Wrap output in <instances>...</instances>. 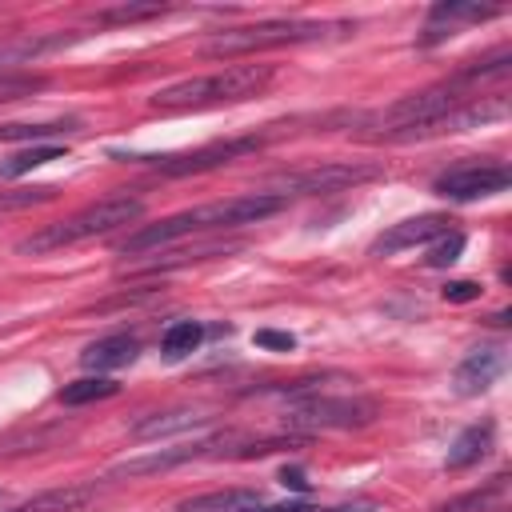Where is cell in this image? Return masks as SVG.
Segmentation results:
<instances>
[{"label":"cell","mask_w":512,"mask_h":512,"mask_svg":"<svg viewBox=\"0 0 512 512\" xmlns=\"http://www.w3.org/2000/svg\"><path fill=\"white\" fill-rule=\"evenodd\" d=\"M88 500H96V484H64V488H48L8 512H80Z\"/></svg>","instance_id":"17"},{"label":"cell","mask_w":512,"mask_h":512,"mask_svg":"<svg viewBox=\"0 0 512 512\" xmlns=\"http://www.w3.org/2000/svg\"><path fill=\"white\" fill-rule=\"evenodd\" d=\"M60 156H64L60 148H24V152H16L0 164V176H20V172H32V168H40L48 160H60Z\"/></svg>","instance_id":"23"},{"label":"cell","mask_w":512,"mask_h":512,"mask_svg":"<svg viewBox=\"0 0 512 512\" xmlns=\"http://www.w3.org/2000/svg\"><path fill=\"white\" fill-rule=\"evenodd\" d=\"M200 340H204V328H200L196 320H176V324L160 336V352H164L168 360H184L188 352L200 348Z\"/></svg>","instance_id":"21"},{"label":"cell","mask_w":512,"mask_h":512,"mask_svg":"<svg viewBox=\"0 0 512 512\" xmlns=\"http://www.w3.org/2000/svg\"><path fill=\"white\" fill-rule=\"evenodd\" d=\"M508 168L500 160H480V164H460L448 168L444 176H436V192L444 200H480V196H496L508 188Z\"/></svg>","instance_id":"7"},{"label":"cell","mask_w":512,"mask_h":512,"mask_svg":"<svg viewBox=\"0 0 512 512\" xmlns=\"http://www.w3.org/2000/svg\"><path fill=\"white\" fill-rule=\"evenodd\" d=\"M60 44H64L60 36H4L0 40V72H8L12 64H24V60H36Z\"/></svg>","instance_id":"18"},{"label":"cell","mask_w":512,"mask_h":512,"mask_svg":"<svg viewBox=\"0 0 512 512\" xmlns=\"http://www.w3.org/2000/svg\"><path fill=\"white\" fill-rule=\"evenodd\" d=\"M212 416L200 408H172V412H156L140 424H132V440H156V436H172V432H188V428H204Z\"/></svg>","instance_id":"16"},{"label":"cell","mask_w":512,"mask_h":512,"mask_svg":"<svg viewBox=\"0 0 512 512\" xmlns=\"http://www.w3.org/2000/svg\"><path fill=\"white\" fill-rule=\"evenodd\" d=\"M448 216H440V212H424V216H412V220H400V224H392L376 244H372V252L376 256H392V252H404V248H416V244H428V240H436V236H444L448 232Z\"/></svg>","instance_id":"12"},{"label":"cell","mask_w":512,"mask_h":512,"mask_svg":"<svg viewBox=\"0 0 512 512\" xmlns=\"http://www.w3.org/2000/svg\"><path fill=\"white\" fill-rule=\"evenodd\" d=\"M492 16H500V8H496V4L444 0V4H436V8L428 12L420 44H440L444 36H456V28H460V24H480V20H492Z\"/></svg>","instance_id":"11"},{"label":"cell","mask_w":512,"mask_h":512,"mask_svg":"<svg viewBox=\"0 0 512 512\" xmlns=\"http://www.w3.org/2000/svg\"><path fill=\"white\" fill-rule=\"evenodd\" d=\"M376 420V404L364 396H332V392H312L300 396L288 412V428H364Z\"/></svg>","instance_id":"5"},{"label":"cell","mask_w":512,"mask_h":512,"mask_svg":"<svg viewBox=\"0 0 512 512\" xmlns=\"http://www.w3.org/2000/svg\"><path fill=\"white\" fill-rule=\"evenodd\" d=\"M260 140L256 136H236V140H216V144H204L196 152H172V156H136V160H152L156 172L164 176H188V172H204V168H220L244 152H252Z\"/></svg>","instance_id":"8"},{"label":"cell","mask_w":512,"mask_h":512,"mask_svg":"<svg viewBox=\"0 0 512 512\" xmlns=\"http://www.w3.org/2000/svg\"><path fill=\"white\" fill-rule=\"evenodd\" d=\"M164 8H156V4H148V8H108V12H100L96 16V24H132V20H148V16H160Z\"/></svg>","instance_id":"25"},{"label":"cell","mask_w":512,"mask_h":512,"mask_svg":"<svg viewBox=\"0 0 512 512\" xmlns=\"http://www.w3.org/2000/svg\"><path fill=\"white\" fill-rule=\"evenodd\" d=\"M60 132H76V120H48V124H0V140H44V136H60Z\"/></svg>","instance_id":"22"},{"label":"cell","mask_w":512,"mask_h":512,"mask_svg":"<svg viewBox=\"0 0 512 512\" xmlns=\"http://www.w3.org/2000/svg\"><path fill=\"white\" fill-rule=\"evenodd\" d=\"M264 496L256 488H220L204 496H188L176 504V512H260Z\"/></svg>","instance_id":"13"},{"label":"cell","mask_w":512,"mask_h":512,"mask_svg":"<svg viewBox=\"0 0 512 512\" xmlns=\"http://www.w3.org/2000/svg\"><path fill=\"white\" fill-rule=\"evenodd\" d=\"M276 68L272 64H232L208 76H192V80H176L160 92H152V108L156 112H188V108H216V104H236V100H252L272 84Z\"/></svg>","instance_id":"2"},{"label":"cell","mask_w":512,"mask_h":512,"mask_svg":"<svg viewBox=\"0 0 512 512\" xmlns=\"http://www.w3.org/2000/svg\"><path fill=\"white\" fill-rule=\"evenodd\" d=\"M492 436H496L492 420L464 428V432L452 440V448H448V456H444V468H448V472H460V468H472V464H480V460L488 456V448H492Z\"/></svg>","instance_id":"15"},{"label":"cell","mask_w":512,"mask_h":512,"mask_svg":"<svg viewBox=\"0 0 512 512\" xmlns=\"http://www.w3.org/2000/svg\"><path fill=\"white\" fill-rule=\"evenodd\" d=\"M340 32H348V24H336V20H260V24H236V28L212 32L204 52L208 56H248V52H264V48L328 40Z\"/></svg>","instance_id":"4"},{"label":"cell","mask_w":512,"mask_h":512,"mask_svg":"<svg viewBox=\"0 0 512 512\" xmlns=\"http://www.w3.org/2000/svg\"><path fill=\"white\" fill-rule=\"evenodd\" d=\"M480 292H484V288H480L476 280H448L440 296H444L448 304H468V300H480Z\"/></svg>","instance_id":"27"},{"label":"cell","mask_w":512,"mask_h":512,"mask_svg":"<svg viewBox=\"0 0 512 512\" xmlns=\"http://www.w3.org/2000/svg\"><path fill=\"white\" fill-rule=\"evenodd\" d=\"M0 504H4V492H0Z\"/></svg>","instance_id":"31"},{"label":"cell","mask_w":512,"mask_h":512,"mask_svg":"<svg viewBox=\"0 0 512 512\" xmlns=\"http://www.w3.org/2000/svg\"><path fill=\"white\" fill-rule=\"evenodd\" d=\"M36 88H44V80H40V76H0V100L32 96Z\"/></svg>","instance_id":"26"},{"label":"cell","mask_w":512,"mask_h":512,"mask_svg":"<svg viewBox=\"0 0 512 512\" xmlns=\"http://www.w3.org/2000/svg\"><path fill=\"white\" fill-rule=\"evenodd\" d=\"M280 480H284V484H292V488H300V492L308 488V480H304L300 472H288V468H284V476H280Z\"/></svg>","instance_id":"29"},{"label":"cell","mask_w":512,"mask_h":512,"mask_svg":"<svg viewBox=\"0 0 512 512\" xmlns=\"http://www.w3.org/2000/svg\"><path fill=\"white\" fill-rule=\"evenodd\" d=\"M232 436H208V440H196V444H176V448H156V452H144V456H132L124 464H116L108 472V480H132V476H152V472H168L176 464H188V460H204V456H220V444H228Z\"/></svg>","instance_id":"9"},{"label":"cell","mask_w":512,"mask_h":512,"mask_svg":"<svg viewBox=\"0 0 512 512\" xmlns=\"http://www.w3.org/2000/svg\"><path fill=\"white\" fill-rule=\"evenodd\" d=\"M136 336L128 332H116V336H104V340H92L84 352H80V364L88 372H112V368H124L136 360Z\"/></svg>","instance_id":"14"},{"label":"cell","mask_w":512,"mask_h":512,"mask_svg":"<svg viewBox=\"0 0 512 512\" xmlns=\"http://www.w3.org/2000/svg\"><path fill=\"white\" fill-rule=\"evenodd\" d=\"M376 176V168L364 164H316V168H300V172H284L280 180H272V196L288 200V196H312V192H340L348 184H360Z\"/></svg>","instance_id":"6"},{"label":"cell","mask_w":512,"mask_h":512,"mask_svg":"<svg viewBox=\"0 0 512 512\" xmlns=\"http://www.w3.org/2000/svg\"><path fill=\"white\" fill-rule=\"evenodd\" d=\"M284 200L272 196V192H244V196H228V200H212V204H200V208H184V212H172L156 224H144L136 228L132 236L120 240V256H140V252H152V248H164V244H176L184 236H196V232H216V228H244V224H256L272 212H280Z\"/></svg>","instance_id":"1"},{"label":"cell","mask_w":512,"mask_h":512,"mask_svg":"<svg viewBox=\"0 0 512 512\" xmlns=\"http://www.w3.org/2000/svg\"><path fill=\"white\" fill-rule=\"evenodd\" d=\"M504 372V344H480L472 348L456 372H452V392L456 396H480L496 384V376Z\"/></svg>","instance_id":"10"},{"label":"cell","mask_w":512,"mask_h":512,"mask_svg":"<svg viewBox=\"0 0 512 512\" xmlns=\"http://www.w3.org/2000/svg\"><path fill=\"white\" fill-rule=\"evenodd\" d=\"M504 488H508V476H492L484 488H472L464 496H452L448 504H440L436 512H488L492 504L504 500Z\"/></svg>","instance_id":"20"},{"label":"cell","mask_w":512,"mask_h":512,"mask_svg":"<svg viewBox=\"0 0 512 512\" xmlns=\"http://www.w3.org/2000/svg\"><path fill=\"white\" fill-rule=\"evenodd\" d=\"M252 340H256L260 348H272V352H292V348H296V336H292V332H276V328H260Z\"/></svg>","instance_id":"28"},{"label":"cell","mask_w":512,"mask_h":512,"mask_svg":"<svg viewBox=\"0 0 512 512\" xmlns=\"http://www.w3.org/2000/svg\"><path fill=\"white\" fill-rule=\"evenodd\" d=\"M300 512H372L368 504H352V508H300Z\"/></svg>","instance_id":"30"},{"label":"cell","mask_w":512,"mask_h":512,"mask_svg":"<svg viewBox=\"0 0 512 512\" xmlns=\"http://www.w3.org/2000/svg\"><path fill=\"white\" fill-rule=\"evenodd\" d=\"M116 392H120V384H116V380H108V376H80V380H72V384H64V388H60V404L80 408V404L108 400V396H116Z\"/></svg>","instance_id":"19"},{"label":"cell","mask_w":512,"mask_h":512,"mask_svg":"<svg viewBox=\"0 0 512 512\" xmlns=\"http://www.w3.org/2000/svg\"><path fill=\"white\" fill-rule=\"evenodd\" d=\"M144 216V200L140 196H128V192H112V196H100L96 204L64 216V220H52L44 224L40 232L24 236L16 248L20 252H52V248H68V244H80V240H92V236H104L112 228H124L132 220Z\"/></svg>","instance_id":"3"},{"label":"cell","mask_w":512,"mask_h":512,"mask_svg":"<svg viewBox=\"0 0 512 512\" xmlns=\"http://www.w3.org/2000/svg\"><path fill=\"white\" fill-rule=\"evenodd\" d=\"M460 252H464V236H460V232H444V236H436V244L428 248V264H432V268H448V264L460 260Z\"/></svg>","instance_id":"24"}]
</instances>
